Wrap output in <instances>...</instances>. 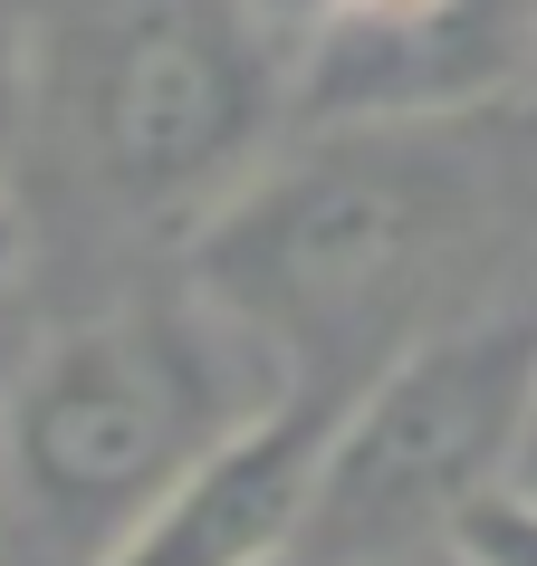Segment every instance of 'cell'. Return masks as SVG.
Instances as JSON below:
<instances>
[{"instance_id":"cell-2","label":"cell","mask_w":537,"mask_h":566,"mask_svg":"<svg viewBox=\"0 0 537 566\" xmlns=\"http://www.w3.org/2000/svg\"><path fill=\"white\" fill-rule=\"evenodd\" d=\"M298 116L250 0H30V145L125 221H202Z\"/></svg>"},{"instance_id":"cell-5","label":"cell","mask_w":537,"mask_h":566,"mask_svg":"<svg viewBox=\"0 0 537 566\" xmlns=\"http://www.w3.org/2000/svg\"><path fill=\"white\" fill-rule=\"evenodd\" d=\"M307 125H442L537 77V0H250Z\"/></svg>"},{"instance_id":"cell-12","label":"cell","mask_w":537,"mask_h":566,"mask_svg":"<svg viewBox=\"0 0 537 566\" xmlns=\"http://www.w3.org/2000/svg\"><path fill=\"white\" fill-rule=\"evenodd\" d=\"M0 500H10V490H0Z\"/></svg>"},{"instance_id":"cell-4","label":"cell","mask_w":537,"mask_h":566,"mask_svg":"<svg viewBox=\"0 0 537 566\" xmlns=\"http://www.w3.org/2000/svg\"><path fill=\"white\" fill-rule=\"evenodd\" d=\"M537 403V317L471 307L393 346L327 422L288 566H451V537L518 480Z\"/></svg>"},{"instance_id":"cell-8","label":"cell","mask_w":537,"mask_h":566,"mask_svg":"<svg viewBox=\"0 0 537 566\" xmlns=\"http://www.w3.org/2000/svg\"><path fill=\"white\" fill-rule=\"evenodd\" d=\"M30 145V0H0V174Z\"/></svg>"},{"instance_id":"cell-11","label":"cell","mask_w":537,"mask_h":566,"mask_svg":"<svg viewBox=\"0 0 537 566\" xmlns=\"http://www.w3.org/2000/svg\"><path fill=\"white\" fill-rule=\"evenodd\" d=\"M0 403H10V365H0Z\"/></svg>"},{"instance_id":"cell-1","label":"cell","mask_w":537,"mask_h":566,"mask_svg":"<svg viewBox=\"0 0 537 566\" xmlns=\"http://www.w3.org/2000/svg\"><path fill=\"white\" fill-rule=\"evenodd\" d=\"M489 221V164L471 116L442 125H307V145L182 231L192 298L250 327L298 394H336V365H375L422 336V298Z\"/></svg>"},{"instance_id":"cell-9","label":"cell","mask_w":537,"mask_h":566,"mask_svg":"<svg viewBox=\"0 0 537 566\" xmlns=\"http://www.w3.org/2000/svg\"><path fill=\"white\" fill-rule=\"evenodd\" d=\"M20 269H30V211H20L10 174H0V298L20 289Z\"/></svg>"},{"instance_id":"cell-3","label":"cell","mask_w":537,"mask_h":566,"mask_svg":"<svg viewBox=\"0 0 537 566\" xmlns=\"http://www.w3.org/2000/svg\"><path fill=\"white\" fill-rule=\"evenodd\" d=\"M288 394V365L192 289L173 307H116L10 365L0 490L67 566H96L211 442Z\"/></svg>"},{"instance_id":"cell-6","label":"cell","mask_w":537,"mask_h":566,"mask_svg":"<svg viewBox=\"0 0 537 566\" xmlns=\"http://www.w3.org/2000/svg\"><path fill=\"white\" fill-rule=\"evenodd\" d=\"M346 394H288L211 442L96 566H288L317 490V451Z\"/></svg>"},{"instance_id":"cell-10","label":"cell","mask_w":537,"mask_h":566,"mask_svg":"<svg viewBox=\"0 0 537 566\" xmlns=\"http://www.w3.org/2000/svg\"><path fill=\"white\" fill-rule=\"evenodd\" d=\"M518 480L537 490V403H528V442H518Z\"/></svg>"},{"instance_id":"cell-7","label":"cell","mask_w":537,"mask_h":566,"mask_svg":"<svg viewBox=\"0 0 537 566\" xmlns=\"http://www.w3.org/2000/svg\"><path fill=\"white\" fill-rule=\"evenodd\" d=\"M451 566H537V490H528V480L489 490V500L461 518Z\"/></svg>"}]
</instances>
